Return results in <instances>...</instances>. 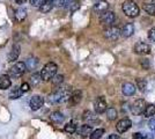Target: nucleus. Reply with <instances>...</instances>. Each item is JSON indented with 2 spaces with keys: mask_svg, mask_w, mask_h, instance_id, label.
I'll use <instances>...</instances> for the list:
<instances>
[{
  "mask_svg": "<svg viewBox=\"0 0 155 139\" xmlns=\"http://www.w3.org/2000/svg\"><path fill=\"white\" fill-rule=\"evenodd\" d=\"M72 94V88L70 86L56 87L52 94L49 96V101L51 103H63L68 101Z\"/></svg>",
  "mask_w": 155,
  "mask_h": 139,
  "instance_id": "obj_1",
  "label": "nucleus"
},
{
  "mask_svg": "<svg viewBox=\"0 0 155 139\" xmlns=\"http://www.w3.org/2000/svg\"><path fill=\"white\" fill-rule=\"evenodd\" d=\"M57 70H58V66H57V64H54V63H48L45 64L43 68H42V71H41V78L43 81H50L52 80V78L57 74Z\"/></svg>",
  "mask_w": 155,
  "mask_h": 139,
  "instance_id": "obj_2",
  "label": "nucleus"
},
{
  "mask_svg": "<svg viewBox=\"0 0 155 139\" xmlns=\"http://www.w3.org/2000/svg\"><path fill=\"white\" fill-rule=\"evenodd\" d=\"M122 9H123L124 14L129 18H136L140 13V8L138 7L134 1L132 0H126L124 1V4L122 5Z\"/></svg>",
  "mask_w": 155,
  "mask_h": 139,
  "instance_id": "obj_3",
  "label": "nucleus"
},
{
  "mask_svg": "<svg viewBox=\"0 0 155 139\" xmlns=\"http://www.w3.org/2000/svg\"><path fill=\"white\" fill-rule=\"evenodd\" d=\"M27 68H26V65H25V61H18V63H15L13 66L11 67V70H9V77L11 78H14V79H18L20 77H22L25 73H26Z\"/></svg>",
  "mask_w": 155,
  "mask_h": 139,
  "instance_id": "obj_4",
  "label": "nucleus"
},
{
  "mask_svg": "<svg viewBox=\"0 0 155 139\" xmlns=\"http://www.w3.org/2000/svg\"><path fill=\"white\" fill-rule=\"evenodd\" d=\"M119 35H120V30L115 26L107 27V28L104 29V37L108 41H110V42L117 41L118 37H119Z\"/></svg>",
  "mask_w": 155,
  "mask_h": 139,
  "instance_id": "obj_5",
  "label": "nucleus"
},
{
  "mask_svg": "<svg viewBox=\"0 0 155 139\" xmlns=\"http://www.w3.org/2000/svg\"><path fill=\"white\" fill-rule=\"evenodd\" d=\"M115 20H116V14L114 13V12H111V11H107L105 13L101 14V16H100V22L103 26L107 27L112 26V23L115 22Z\"/></svg>",
  "mask_w": 155,
  "mask_h": 139,
  "instance_id": "obj_6",
  "label": "nucleus"
},
{
  "mask_svg": "<svg viewBox=\"0 0 155 139\" xmlns=\"http://www.w3.org/2000/svg\"><path fill=\"white\" fill-rule=\"evenodd\" d=\"M107 101L104 96H98L96 100L94 101V109L97 114H103L107 110Z\"/></svg>",
  "mask_w": 155,
  "mask_h": 139,
  "instance_id": "obj_7",
  "label": "nucleus"
},
{
  "mask_svg": "<svg viewBox=\"0 0 155 139\" xmlns=\"http://www.w3.org/2000/svg\"><path fill=\"white\" fill-rule=\"evenodd\" d=\"M44 104V99L41 96V95H34L31 99H30V102H29V106H30V109L36 111L41 109Z\"/></svg>",
  "mask_w": 155,
  "mask_h": 139,
  "instance_id": "obj_8",
  "label": "nucleus"
},
{
  "mask_svg": "<svg viewBox=\"0 0 155 139\" xmlns=\"http://www.w3.org/2000/svg\"><path fill=\"white\" fill-rule=\"evenodd\" d=\"M145 108H146V102L145 100L142 99H138L134 101V103L132 104V113L134 115H140L145 111Z\"/></svg>",
  "mask_w": 155,
  "mask_h": 139,
  "instance_id": "obj_9",
  "label": "nucleus"
},
{
  "mask_svg": "<svg viewBox=\"0 0 155 139\" xmlns=\"http://www.w3.org/2000/svg\"><path fill=\"white\" fill-rule=\"evenodd\" d=\"M131 126H132V121L130 118H123L117 123L116 129L119 133H124V132H126Z\"/></svg>",
  "mask_w": 155,
  "mask_h": 139,
  "instance_id": "obj_10",
  "label": "nucleus"
},
{
  "mask_svg": "<svg viewBox=\"0 0 155 139\" xmlns=\"http://www.w3.org/2000/svg\"><path fill=\"white\" fill-rule=\"evenodd\" d=\"M134 52L138 55H148L150 52V45L143 42H139L134 45Z\"/></svg>",
  "mask_w": 155,
  "mask_h": 139,
  "instance_id": "obj_11",
  "label": "nucleus"
},
{
  "mask_svg": "<svg viewBox=\"0 0 155 139\" xmlns=\"http://www.w3.org/2000/svg\"><path fill=\"white\" fill-rule=\"evenodd\" d=\"M108 8H109V4H108V1H105V0H100V1H97L96 4L94 5V12L96 14H103L105 13L107 11H108Z\"/></svg>",
  "mask_w": 155,
  "mask_h": 139,
  "instance_id": "obj_12",
  "label": "nucleus"
},
{
  "mask_svg": "<svg viewBox=\"0 0 155 139\" xmlns=\"http://www.w3.org/2000/svg\"><path fill=\"white\" fill-rule=\"evenodd\" d=\"M81 100H82V92L77 89V91L72 92L68 101H70V104L71 106H77V104H79L81 102Z\"/></svg>",
  "mask_w": 155,
  "mask_h": 139,
  "instance_id": "obj_13",
  "label": "nucleus"
},
{
  "mask_svg": "<svg viewBox=\"0 0 155 139\" xmlns=\"http://www.w3.org/2000/svg\"><path fill=\"white\" fill-rule=\"evenodd\" d=\"M20 52H21V46H20L19 44H14V45L12 46V50L9 51L8 57H7L8 61H15V60L19 58Z\"/></svg>",
  "mask_w": 155,
  "mask_h": 139,
  "instance_id": "obj_14",
  "label": "nucleus"
},
{
  "mask_svg": "<svg viewBox=\"0 0 155 139\" xmlns=\"http://www.w3.org/2000/svg\"><path fill=\"white\" fill-rule=\"evenodd\" d=\"M133 34H134V26H133V23H126V25H124V27L122 28V30H120V35L123 37H125V38L131 37Z\"/></svg>",
  "mask_w": 155,
  "mask_h": 139,
  "instance_id": "obj_15",
  "label": "nucleus"
},
{
  "mask_svg": "<svg viewBox=\"0 0 155 139\" xmlns=\"http://www.w3.org/2000/svg\"><path fill=\"white\" fill-rule=\"evenodd\" d=\"M12 86V81H11V77L8 74H1L0 75V89L6 91L9 87Z\"/></svg>",
  "mask_w": 155,
  "mask_h": 139,
  "instance_id": "obj_16",
  "label": "nucleus"
},
{
  "mask_svg": "<svg viewBox=\"0 0 155 139\" xmlns=\"http://www.w3.org/2000/svg\"><path fill=\"white\" fill-rule=\"evenodd\" d=\"M122 92L126 96H132L136 93V86L133 84H131V82H125L122 86Z\"/></svg>",
  "mask_w": 155,
  "mask_h": 139,
  "instance_id": "obj_17",
  "label": "nucleus"
},
{
  "mask_svg": "<svg viewBox=\"0 0 155 139\" xmlns=\"http://www.w3.org/2000/svg\"><path fill=\"white\" fill-rule=\"evenodd\" d=\"M25 65L28 71H34V70H36V67L38 65V59L35 57H30L25 61Z\"/></svg>",
  "mask_w": 155,
  "mask_h": 139,
  "instance_id": "obj_18",
  "label": "nucleus"
},
{
  "mask_svg": "<svg viewBox=\"0 0 155 139\" xmlns=\"http://www.w3.org/2000/svg\"><path fill=\"white\" fill-rule=\"evenodd\" d=\"M27 18V11L25 8H22V7H20L18 8L16 11H15V20L19 21V22H22V21H25Z\"/></svg>",
  "mask_w": 155,
  "mask_h": 139,
  "instance_id": "obj_19",
  "label": "nucleus"
},
{
  "mask_svg": "<svg viewBox=\"0 0 155 139\" xmlns=\"http://www.w3.org/2000/svg\"><path fill=\"white\" fill-rule=\"evenodd\" d=\"M22 94H23V92L21 91L20 87H14V88H12V91L9 92L8 98L11 100H16V99H20L22 96Z\"/></svg>",
  "mask_w": 155,
  "mask_h": 139,
  "instance_id": "obj_20",
  "label": "nucleus"
},
{
  "mask_svg": "<svg viewBox=\"0 0 155 139\" xmlns=\"http://www.w3.org/2000/svg\"><path fill=\"white\" fill-rule=\"evenodd\" d=\"M64 115L61 113H59V111H54V113L51 114V121L52 122H54L56 124H59V123H63L64 122Z\"/></svg>",
  "mask_w": 155,
  "mask_h": 139,
  "instance_id": "obj_21",
  "label": "nucleus"
},
{
  "mask_svg": "<svg viewBox=\"0 0 155 139\" xmlns=\"http://www.w3.org/2000/svg\"><path fill=\"white\" fill-rule=\"evenodd\" d=\"M79 133H80V136H82V137L89 136V134L91 133V126L88 125V124L81 125L80 126V129H79Z\"/></svg>",
  "mask_w": 155,
  "mask_h": 139,
  "instance_id": "obj_22",
  "label": "nucleus"
},
{
  "mask_svg": "<svg viewBox=\"0 0 155 139\" xmlns=\"http://www.w3.org/2000/svg\"><path fill=\"white\" fill-rule=\"evenodd\" d=\"M52 8H53V4H52V0H46L45 2L42 5V6L39 7V11L42 12V13H48V12H50Z\"/></svg>",
  "mask_w": 155,
  "mask_h": 139,
  "instance_id": "obj_23",
  "label": "nucleus"
},
{
  "mask_svg": "<svg viewBox=\"0 0 155 139\" xmlns=\"http://www.w3.org/2000/svg\"><path fill=\"white\" fill-rule=\"evenodd\" d=\"M41 81H42V78H41V73L36 72V73H34L31 77H30V84H31V86H34V87L38 86Z\"/></svg>",
  "mask_w": 155,
  "mask_h": 139,
  "instance_id": "obj_24",
  "label": "nucleus"
},
{
  "mask_svg": "<svg viewBox=\"0 0 155 139\" xmlns=\"http://www.w3.org/2000/svg\"><path fill=\"white\" fill-rule=\"evenodd\" d=\"M143 115H145V117H153L155 116V104H150V106H147L145 108V111H143Z\"/></svg>",
  "mask_w": 155,
  "mask_h": 139,
  "instance_id": "obj_25",
  "label": "nucleus"
},
{
  "mask_svg": "<svg viewBox=\"0 0 155 139\" xmlns=\"http://www.w3.org/2000/svg\"><path fill=\"white\" fill-rule=\"evenodd\" d=\"M63 82H64V75H61V74H56L52 78V84L54 87H59Z\"/></svg>",
  "mask_w": 155,
  "mask_h": 139,
  "instance_id": "obj_26",
  "label": "nucleus"
},
{
  "mask_svg": "<svg viewBox=\"0 0 155 139\" xmlns=\"http://www.w3.org/2000/svg\"><path fill=\"white\" fill-rule=\"evenodd\" d=\"M107 117L109 121H115L117 118V110L115 108H107Z\"/></svg>",
  "mask_w": 155,
  "mask_h": 139,
  "instance_id": "obj_27",
  "label": "nucleus"
},
{
  "mask_svg": "<svg viewBox=\"0 0 155 139\" xmlns=\"http://www.w3.org/2000/svg\"><path fill=\"white\" fill-rule=\"evenodd\" d=\"M104 134V129H96L95 131L89 134V138L91 139H100Z\"/></svg>",
  "mask_w": 155,
  "mask_h": 139,
  "instance_id": "obj_28",
  "label": "nucleus"
},
{
  "mask_svg": "<svg viewBox=\"0 0 155 139\" xmlns=\"http://www.w3.org/2000/svg\"><path fill=\"white\" fill-rule=\"evenodd\" d=\"M84 119L87 123H89V122H95V121H96V116L91 113V111H84Z\"/></svg>",
  "mask_w": 155,
  "mask_h": 139,
  "instance_id": "obj_29",
  "label": "nucleus"
},
{
  "mask_svg": "<svg viewBox=\"0 0 155 139\" xmlns=\"http://www.w3.org/2000/svg\"><path fill=\"white\" fill-rule=\"evenodd\" d=\"M142 8H143L149 15L155 16V5H153V4H145V5L142 6Z\"/></svg>",
  "mask_w": 155,
  "mask_h": 139,
  "instance_id": "obj_30",
  "label": "nucleus"
},
{
  "mask_svg": "<svg viewBox=\"0 0 155 139\" xmlns=\"http://www.w3.org/2000/svg\"><path fill=\"white\" fill-rule=\"evenodd\" d=\"M137 86H138V88H139L141 92H145L146 88H147V81L145 79L139 78V79H137Z\"/></svg>",
  "mask_w": 155,
  "mask_h": 139,
  "instance_id": "obj_31",
  "label": "nucleus"
},
{
  "mask_svg": "<svg viewBox=\"0 0 155 139\" xmlns=\"http://www.w3.org/2000/svg\"><path fill=\"white\" fill-rule=\"evenodd\" d=\"M65 131L68 133H74L77 131V125L73 123V122H70V123H67L66 125H65Z\"/></svg>",
  "mask_w": 155,
  "mask_h": 139,
  "instance_id": "obj_32",
  "label": "nucleus"
},
{
  "mask_svg": "<svg viewBox=\"0 0 155 139\" xmlns=\"http://www.w3.org/2000/svg\"><path fill=\"white\" fill-rule=\"evenodd\" d=\"M46 0H30V4H31L34 7H41L44 2H45Z\"/></svg>",
  "mask_w": 155,
  "mask_h": 139,
  "instance_id": "obj_33",
  "label": "nucleus"
},
{
  "mask_svg": "<svg viewBox=\"0 0 155 139\" xmlns=\"http://www.w3.org/2000/svg\"><path fill=\"white\" fill-rule=\"evenodd\" d=\"M148 38L152 41V42H154V43H155V27H154V28H152V29H149Z\"/></svg>",
  "mask_w": 155,
  "mask_h": 139,
  "instance_id": "obj_34",
  "label": "nucleus"
},
{
  "mask_svg": "<svg viewBox=\"0 0 155 139\" xmlns=\"http://www.w3.org/2000/svg\"><path fill=\"white\" fill-rule=\"evenodd\" d=\"M52 4H53V7H61L65 5V0H52Z\"/></svg>",
  "mask_w": 155,
  "mask_h": 139,
  "instance_id": "obj_35",
  "label": "nucleus"
},
{
  "mask_svg": "<svg viewBox=\"0 0 155 139\" xmlns=\"http://www.w3.org/2000/svg\"><path fill=\"white\" fill-rule=\"evenodd\" d=\"M148 126L150 130L155 131V116L150 117V119H149V122H148Z\"/></svg>",
  "mask_w": 155,
  "mask_h": 139,
  "instance_id": "obj_36",
  "label": "nucleus"
},
{
  "mask_svg": "<svg viewBox=\"0 0 155 139\" xmlns=\"http://www.w3.org/2000/svg\"><path fill=\"white\" fill-rule=\"evenodd\" d=\"M20 88H21V91L25 93V92H28L29 89H30V85L28 84V82H23L21 86H20Z\"/></svg>",
  "mask_w": 155,
  "mask_h": 139,
  "instance_id": "obj_37",
  "label": "nucleus"
},
{
  "mask_svg": "<svg viewBox=\"0 0 155 139\" xmlns=\"http://www.w3.org/2000/svg\"><path fill=\"white\" fill-rule=\"evenodd\" d=\"M133 139H143V134L140 132H136V133H133Z\"/></svg>",
  "mask_w": 155,
  "mask_h": 139,
  "instance_id": "obj_38",
  "label": "nucleus"
},
{
  "mask_svg": "<svg viewBox=\"0 0 155 139\" xmlns=\"http://www.w3.org/2000/svg\"><path fill=\"white\" fill-rule=\"evenodd\" d=\"M108 139H120V138H119V136H118V134H115V133H114V134H110Z\"/></svg>",
  "mask_w": 155,
  "mask_h": 139,
  "instance_id": "obj_39",
  "label": "nucleus"
},
{
  "mask_svg": "<svg viewBox=\"0 0 155 139\" xmlns=\"http://www.w3.org/2000/svg\"><path fill=\"white\" fill-rule=\"evenodd\" d=\"M27 1H28V0H15V2H16L18 5H23Z\"/></svg>",
  "mask_w": 155,
  "mask_h": 139,
  "instance_id": "obj_40",
  "label": "nucleus"
},
{
  "mask_svg": "<svg viewBox=\"0 0 155 139\" xmlns=\"http://www.w3.org/2000/svg\"><path fill=\"white\" fill-rule=\"evenodd\" d=\"M153 5H155V0H153Z\"/></svg>",
  "mask_w": 155,
  "mask_h": 139,
  "instance_id": "obj_41",
  "label": "nucleus"
}]
</instances>
